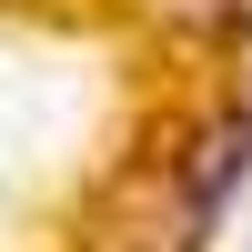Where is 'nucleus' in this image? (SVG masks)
I'll list each match as a JSON object with an SVG mask.
<instances>
[{"label":"nucleus","instance_id":"nucleus-1","mask_svg":"<svg viewBox=\"0 0 252 252\" xmlns=\"http://www.w3.org/2000/svg\"><path fill=\"white\" fill-rule=\"evenodd\" d=\"M242 161H252V121L242 111H212L192 141H182V161H172V252H192L222 212H232Z\"/></svg>","mask_w":252,"mask_h":252},{"label":"nucleus","instance_id":"nucleus-2","mask_svg":"<svg viewBox=\"0 0 252 252\" xmlns=\"http://www.w3.org/2000/svg\"><path fill=\"white\" fill-rule=\"evenodd\" d=\"M152 10L172 20V31H202V40H222V31L242 20V0H152Z\"/></svg>","mask_w":252,"mask_h":252}]
</instances>
